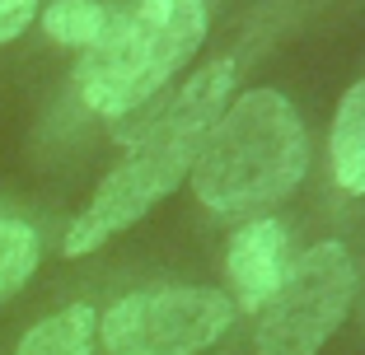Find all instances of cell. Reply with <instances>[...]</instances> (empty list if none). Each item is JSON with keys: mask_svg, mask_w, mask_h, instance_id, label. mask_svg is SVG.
Wrapping results in <instances>:
<instances>
[{"mask_svg": "<svg viewBox=\"0 0 365 355\" xmlns=\"http://www.w3.org/2000/svg\"><path fill=\"white\" fill-rule=\"evenodd\" d=\"M94 337L98 313L89 304H71V309H56L52 318H43L38 327H29L14 355H94Z\"/></svg>", "mask_w": 365, "mask_h": 355, "instance_id": "obj_8", "label": "cell"}, {"mask_svg": "<svg viewBox=\"0 0 365 355\" xmlns=\"http://www.w3.org/2000/svg\"><path fill=\"white\" fill-rule=\"evenodd\" d=\"M230 98H235V61H211L169 103H145L140 112L113 122L118 140L127 145V159L108 173L89 206L71 220L61 238L66 258H85L122 229H131L140 216H150L187 178L206 131L215 127Z\"/></svg>", "mask_w": 365, "mask_h": 355, "instance_id": "obj_1", "label": "cell"}, {"mask_svg": "<svg viewBox=\"0 0 365 355\" xmlns=\"http://www.w3.org/2000/svg\"><path fill=\"white\" fill-rule=\"evenodd\" d=\"M309 169L304 122L277 89H248L230 98L206 131L187 183L215 216H253L300 187Z\"/></svg>", "mask_w": 365, "mask_h": 355, "instance_id": "obj_2", "label": "cell"}, {"mask_svg": "<svg viewBox=\"0 0 365 355\" xmlns=\"http://www.w3.org/2000/svg\"><path fill=\"white\" fill-rule=\"evenodd\" d=\"M98 28H103V0H52L43 10V33L61 47L85 52L98 38Z\"/></svg>", "mask_w": 365, "mask_h": 355, "instance_id": "obj_10", "label": "cell"}, {"mask_svg": "<svg viewBox=\"0 0 365 355\" xmlns=\"http://www.w3.org/2000/svg\"><path fill=\"white\" fill-rule=\"evenodd\" d=\"M235 323V304L206 285H164L118 300L98 318L108 355H202Z\"/></svg>", "mask_w": 365, "mask_h": 355, "instance_id": "obj_5", "label": "cell"}, {"mask_svg": "<svg viewBox=\"0 0 365 355\" xmlns=\"http://www.w3.org/2000/svg\"><path fill=\"white\" fill-rule=\"evenodd\" d=\"M328 154H333L337 187L351 196H365V80H356L342 94V103H337Z\"/></svg>", "mask_w": 365, "mask_h": 355, "instance_id": "obj_7", "label": "cell"}, {"mask_svg": "<svg viewBox=\"0 0 365 355\" xmlns=\"http://www.w3.org/2000/svg\"><path fill=\"white\" fill-rule=\"evenodd\" d=\"M230 285L239 290L244 309H262L272 300V290L286 276V229L281 220L258 216L248 220L235 238H230Z\"/></svg>", "mask_w": 365, "mask_h": 355, "instance_id": "obj_6", "label": "cell"}, {"mask_svg": "<svg viewBox=\"0 0 365 355\" xmlns=\"http://www.w3.org/2000/svg\"><path fill=\"white\" fill-rule=\"evenodd\" d=\"M38 258H43L38 229L19 216H0V304L29 285V276L38 271Z\"/></svg>", "mask_w": 365, "mask_h": 355, "instance_id": "obj_9", "label": "cell"}, {"mask_svg": "<svg viewBox=\"0 0 365 355\" xmlns=\"http://www.w3.org/2000/svg\"><path fill=\"white\" fill-rule=\"evenodd\" d=\"M356 300V262L342 243H314L286 267L281 285L262 304L258 355H319L342 327Z\"/></svg>", "mask_w": 365, "mask_h": 355, "instance_id": "obj_4", "label": "cell"}, {"mask_svg": "<svg viewBox=\"0 0 365 355\" xmlns=\"http://www.w3.org/2000/svg\"><path fill=\"white\" fill-rule=\"evenodd\" d=\"M202 38V0H103V28L80 56L76 89L98 117H131L164 94Z\"/></svg>", "mask_w": 365, "mask_h": 355, "instance_id": "obj_3", "label": "cell"}, {"mask_svg": "<svg viewBox=\"0 0 365 355\" xmlns=\"http://www.w3.org/2000/svg\"><path fill=\"white\" fill-rule=\"evenodd\" d=\"M33 19H38V0H0V47L33 28Z\"/></svg>", "mask_w": 365, "mask_h": 355, "instance_id": "obj_11", "label": "cell"}]
</instances>
